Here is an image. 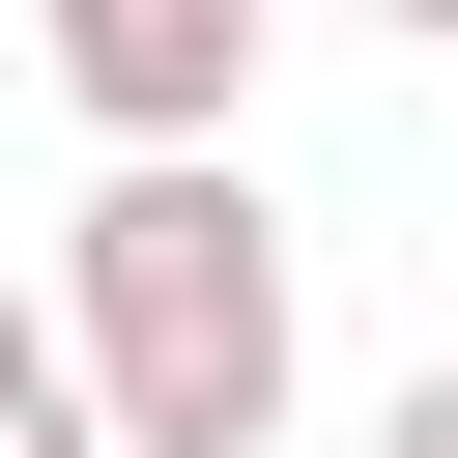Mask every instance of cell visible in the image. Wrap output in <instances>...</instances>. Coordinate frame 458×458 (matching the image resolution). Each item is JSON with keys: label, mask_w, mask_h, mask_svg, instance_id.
<instances>
[{"label": "cell", "mask_w": 458, "mask_h": 458, "mask_svg": "<svg viewBox=\"0 0 458 458\" xmlns=\"http://www.w3.org/2000/svg\"><path fill=\"white\" fill-rule=\"evenodd\" d=\"M57 344H86L114 458H286L315 315H286L258 172H86V229H57Z\"/></svg>", "instance_id": "cell-1"}, {"label": "cell", "mask_w": 458, "mask_h": 458, "mask_svg": "<svg viewBox=\"0 0 458 458\" xmlns=\"http://www.w3.org/2000/svg\"><path fill=\"white\" fill-rule=\"evenodd\" d=\"M57 114H86L114 172H229V114H258V0H57Z\"/></svg>", "instance_id": "cell-2"}, {"label": "cell", "mask_w": 458, "mask_h": 458, "mask_svg": "<svg viewBox=\"0 0 458 458\" xmlns=\"http://www.w3.org/2000/svg\"><path fill=\"white\" fill-rule=\"evenodd\" d=\"M29 401H86V344H57L29 286H0V429H29Z\"/></svg>", "instance_id": "cell-3"}, {"label": "cell", "mask_w": 458, "mask_h": 458, "mask_svg": "<svg viewBox=\"0 0 458 458\" xmlns=\"http://www.w3.org/2000/svg\"><path fill=\"white\" fill-rule=\"evenodd\" d=\"M372 458H458V344H429V372H401V401H372Z\"/></svg>", "instance_id": "cell-4"}, {"label": "cell", "mask_w": 458, "mask_h": 458, "mask_svg": "<svg viewBox=\"0 0 458 458\" xmlns=\"http://www.w3.org/2000/svg\"><path fill=\"white\" fill-rule=\"evenodd\" d=\"M0 458H114V401H29V429H0Z\"/></svg>", "instance_id": "cell-5"}]
</instances>
